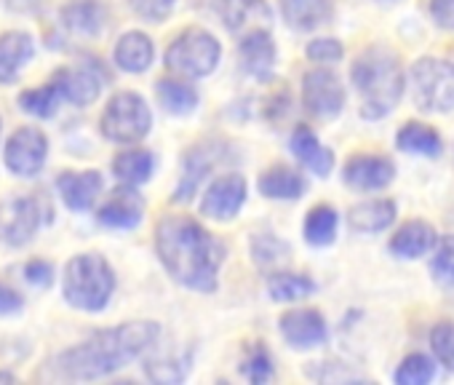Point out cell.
Here are the masks:
<instances>
[{"label": "cell", "instance_id": "obj_15", "mask_svg": "<svg viewBox=\"0 0 454 385\" xmlns=\"http://www.w3.org/2000/svg\"><path fill=\"white\" fill-rule=\"evenodd\" d=\"M281 326V334L284 340L292 345V348H313V345H321L326 340V324H324V316L313 308H300V310H289L281 316L278 321Z\"/></svg>", "mask_w": 454, "mask_h": 385}, {"label": "cell", "instance_id": "obj_43", "mask_svg": "<svg viewBox=\"0 0 454 385\" xmlns=\"http://www.w3.org/2000/svg\"><path fill=\"white\" fill-rule=\"evenodd\" d=\"M22 310V295L0 281V313H17Z\"/></svg>", "mask_w": 454, "mask_h": 385}, {"label": "cell", "instance_id": "obj_20", "mask_svg": "<svg viewBox=\"0 0 454 385\" xmlns=\"http://www.w3.org/2000/svg\"><path fill=\"white\" fill-rule=\"evenodd\" d=\"M281 12L292 30L308 33L332 20V0H281Z\"/></svg>", "mask_w": 454, "mask_h": 385}, {"label": "cell", "instance_id": "obj_14", "mask_svg": "<svg viewBox=\"0 0 454 385\" xmlns=\"http://www.w3.org/2000/svg\"><path fill=\"white\" fill-rule=\"evenodd\" d=\"M216 12L231 33L247 35L254 30H268L273 22V12L265 0H219Z\"/></svg>", "mask_w": 454, "mask_h": 385}, {"label": "cell", "instance_id": "obj_24", "mask_svg": "<svg viewBox=\"0 0 454 385\" xmlns=\"http://www.w3.org/2000/svg\"><path fill=\"white\" fill-rule=\"evenodd\" d=\"M433 244H435V231L427 223L414 220V223H406V225L398 228V233L390 239V252L395 257H409L411 260V257L427 255L433 249Z\"/></svg>", "mask_w": 454, "mask_h": 385}, {"label": "cell", "instance_id": "obj_39", "mask_svg": "<svg viewBox=\"0 0 454 385\" xmlns=\"http://www.w3.org/2000/svg\"><path fill=\"white\" fill-rule=\"evenodd\" d=\"M129 4H131V9L142 20H147V22H163L171 14L176 0H129Z\"/></svg>", "mask_w": 454, "mask_h": 385}, {"label": "cell", "instance_id": "obj_8", "mask_svg": "<svg viewBox=\"0 0 454 385\" xmlns=\"http://www.w3.org/2000/svg\"><path fill=\"white\" fill-rule=\"evenodd\" d=\"M41 228V204L33 196H17L0 201V241L9 247H25Z\"/></svg>", "mask_w": 454, "mask_h": 385}, {"label": "cell", "instance_id": "obj_13", "mask_svg": "<svg viewBox=\"0 0 454 385\" xmlns=\"http://www.w3.org/2000/svg\"><path fill=\"white\" fill-rule=\"evenodd\" d=\"M142 215H145V199L134 190V185H123L110 192L107 201L97 212V220L115 231H131L142 223Z\"/></svg>", "mask_w": 454, "mask_h": 385}, {"label": "cell", "instance_id": "obj_25", "mask_svg": "<svg viewBox=\"0 0 454 385\" xmlns=\"http://www.w3.org/2000/svg\"><path fill=\"white\" fill-rule=\"evenodd\" d=\"M393 220H395V204L387 201V199H377V201L358 204L348 215V225L353 231H358V233H380Z\"/></svg>", "mask_w": 454, "mask_h": 385}, {"label": "cell", "instance_id": "obj_30", "mask_svg": "<svg viewBox=\"0 0 454 385\" xmlns=\"http://www.w3.org/2000/svg\"><path fill=\"white\" fill-rule=\"evenodd\" d=\"M337 212L326 204H318L308 212L305 217V239L313 247H329L337 236Z\"/></svg>", "mask_w": 454, "mask_h": 385}, {"label": "cell", "instance_id": "obj_23", "mask_svg": "<svg viewBox=\"0 0 454 385\" xmlns=\"http://www.w3.org/2000/svg\"><path fill=\"white\" fill-rule=\"evenodd\" d=\"M155 49L145 33H126L115 46V65L126 73H145L153 65Z\"/></svg>", "mask_w": 454, "mask_h": 385}, {"label": "cell", "instance_id": "obj_10", "mask_svg": "<svg viewBox=\"0 0 454 385\" xmlns=\"http://www.w3.org/2000/svg\"><path fill=\"white\" fill-rule=\"evenodd\" d=\"M49 155V139L41 129L25 126L6 145V166L17 177H35Z\"/></svg>", "mask_w": 454, "mask_h": 385}, {"label": "cell", "instance_id": "obj_32", "mask_svg": "<svg viewBox=\"0 0 454 385\" xmlns=\"http://www.w3.org/2000/svg\"><path fill=\"white\" fill-rule=\"evenodd\" d=\"M313 281L308 276H297V273H276L268 281V292L276 302H294L302 300L313 292Z\"/></svg>", "mask_w": 454, "mask_h": 385}, {"label": "cell", "instance_id": "obj_9", "mask_svg": "<svg viewBox=\"0 0 454 385\" xmlns=\"http://www.w3.org/2000/svg\"><path fill=\"white\" fill-rule=\"evenodd\" d=\"M302 102L321 121L337 118L345 107V86L332 70H310L302 81Z\"/></svg>", "mask_w": 454, "mask_h": 385}, {"label": "cell", "instance_id": "obj_5", "mask_svg": "<svg viewBox=\"0 0 454 385\" xmlns=\"http://www.w3.org/2000/svg\"><path fill=\"white\" fill-rule=\"evenodd\" d=\"M219 57H222V49L211 33H206L203 28H187L171 41L166 51V65L176 75L203 78L216 70Z\"/></svg>", "mask_w": 454, "mask_h": 385}, {"label": "cell", "instance_id": "obj_28", "mask_svg": "<svg viewBox=\"0 0 454 385\" xmlns=\"http://www.w3.org/2000/svg\"><path fill=\"white\" fill-rule=\"evenodd\" d=\"M62 20L73 33L97 35L105 28V9L97 4V0H75L73 6L65 9Z\"/></svg>", "mask_w": 454, "mask_h": 385}, {"label": "cell", "instance_id": "obj_26", "mask_svg": "<svg viewBox=\"0 0 454 385\" xmlns=\"http://www.w3.org/2000/svg\"><path fill=\"white\" fill-rule=\"evenodd\" d=\"M398 147L406 150V153H417V155H427V158H438L441 150H443V142L441 137L425 126V123H417V121H409L401 126L398 137H395Z\"/></svg>", "mask_w": 454, "mask_h": 385}, {"label": "cell", "instance_id": "obj_35", "mask_svg": "<svg viewBox=\"0 0 454 385\" xmlns=\"http://www.w3.org/2000/svg\"><path fill=\"white\" fill-rule=\"evenodd\" d=\"M435 377V366L427 356L422 353H411L403 358V364L395 372V382L398 385H425Z\"/></svg>", "mask_w": 454, "mask_h": 385}, {"label": "cell", "instance_id": "obj_37", "mask_svg": "<svg viewBox=\"0 0 454 385\" xmlns=\"http://www.w3.org/2000/svg\"><path fill=\"white\" fill-rule=\"evenodd\" d=\"M430 348H433L435 358L449 372H454V324L451 321H441V324L433 326V332H430Z\"/></svg>", "mask_w": 454, "mask_h": 385}, {"label": "cell", "instance_id": "obj_2", "mask_svg": "<svg viewBox=\"0 0 454 385\" xmlns=\"http://www.w3.org/2000/svg\"><path fill=\"white\" fill-rule=\"evenodd\" d=\"M160 329L155 321H129L123 326L102 329L81 345L57 356L54 369L65 380H97L123 369L129 361L155 345Z\"/></svg>", "mask_w": 454, "mask_h": 385}, {"label": "cell", "instance_id": "obj_11", "mask_svg": "<svg viewBox=\"0 0 454 385\" xmlns=\"http://www.w3.org/2000/svg\"><path fill=\"white\" fill-rule=\"evenodd\" d=\"M247 201V179L241 174H224L211 182L200 201V215L211 220H233Z\"/></svg>", "mask_w": 454, "mask_h": 385}, {"label": "cell", "instance_id": "obj_16", "mask_svg": "<svg viewBox=\"0 0 454 385\" xmlns=\"http://www.w3.org/2000/svg\"><path fill=\"white\" fill-rule=\"evenodd\" d=\"M393 163L382 155H353L345 163L342 179L356 190H382L393 182Z\"/></svg>", "mask_w": 454, "mask_h": 385}, {"label": "cell", "instance_id": "obj_1", "mask_svg": "<svg viewBox=\"0 0 454 385\" xmlns=\"http://www.w3.org/2000/svg\"><path fill=\"white\" fill-rule=\"evenodd\" d=\"M155 249L174 281L195 292H211L224 260V244L200 223L184 215H168L155 228Z\"/></svg>", "mask_w": 454, "mask_h": 385}, {"label": "cell", "instance_id": "obj_33", "mask_svg": "<svg viewBox=\"0 0 454 385\" xmlns=\"http://www.w3.org/2000/svg\"><path fill=\"white\" fill-rule=\"evenodd\" d=\"M208 171V161L203 158L200 150H192L187 158H184V171H182V179H179V187L174 192V201H190L192 192L198 190L200 179L206 177Z\"/></svg>", "mask_w": 454, "mask_h": 385}, {"label": "cell", "instance_id": "obj_19", "mask_svg": "<svg viewBox=\"0 0 454 385\" xmlns=\"http://www.w3.org/2000/svg\"><path fill=\"white\" fill-rule=\"evenodd\" d=\"M35 46L27 33L0 35V83H12L20 78L22 67L33 59Z\"/></svg>", "mask_w": 454, "mask_h": 385}, {"label": "cell", "instance_id": "obj_42", "mask_svg": "<svg viewBox=\"0 0 454 385\" xmlns=\"http://www.w3.org/2000/svg\"><path fill=\"white\" fill-rule=\"evenodd\" d=\"M25 276L35 287H49L51 279H54V268L49 263H43V260H33V263L25 265Z\"/></svg>", "mask_w": 454, "mask_h": 385}, {"label": "cell", "instance_id": "obj_12", "mask_svg": "<svg viewBox=\"0 0 454 385\" xmlns=\"http://www.w3.org/2000/svg\"><path fill=\"white\" fill-rule=\"evenodd\" d=\"M51 81L59 86V91L67 102L86 107L99 97L105 75L97 62H86V65H75V67H62Z\"/></svg>", "mask_w": 454, "mask_h": 385}, {"label": "cell", "instance_id": "obj_38", "mask_svg": "<svg viewBox=\"0 0 454 385\" xmlns=\"http://www.w3.org/2000/svg\"><path fill=\"white\" fill-rule=\"evenodd\" d=\"M433 276L446 284V287H454V236H443L435 255H433Z\"/></svg>", "mask_w": 454, "mask_h": 385}, {"label": "cell", "instance_id": "obj_29", "mask_svg": "<svg viewBox=\"0 0 454 385\" xmlns=\"http://www.w3.org/2000/svg\"><path fill=\"white\" fill-rule=\"evenodd\" d=\"M158 102L171 113V115H190L198 105V91L182 81H158Z\"/></svg>", "mask_w": 454, "mask_h": 385}, {"label": "cell", "instance_id": "obj_41", "mask_svg": "<svg viewBox=\"0 0 454 385\" xmlns=\"http://www.w3.org/2000/svg\"><path fill=\"white\" fill-rule=\"evenodd\" d=\"M430 17L438 28L454 30V0H430Z\"/></svg>", "mask_w": 454, "mask_h": 385}, {"label": "cell", "instance_id": "obj_6", "mask_svg": "<svg viewBox=\"0 0 454 385\" xmlns=\"http://www.w3.org/2000/svg\"><path fill=\"white\" fill-rule=\"evenodd\" d=\"M411 99L419 110L451 113L454 110V62L419 59L411 67Z\"/></svg>", "mask_w": 454, "mask_h": 385}, {"label": "cell", "instance_id": "obj_22", "mask_svg": "<svg viewBox=\"0 0 454 385\" xmlns=\"http://www.w3.org/2000/svg\"><path fill=\"white\" fill-rule=\"evenodd\" d=\"M260 192L265 199H281V201H294L300 199L308 182L300 171L289 169V166H270L262 177H260Z\"/></svg>", "mask_w": 454, "mask_h": 385}, {"label": "cell", "instance_id": "obj_34", "mask_svg": "<svg viewBox=\"0 0 454 385\" xmlns=\"http://www.w3.org/2000/svg\"><path fill=\"white\" fill-rule=\"evenodd\" d=\"M241 372L254 385H262V382L273 380V358H270V353H268V348L262 342H254V345L247 348Z\"/></svg>", "mask_w": 454, "mask_h": 385}, {"label": "cell", "instance_id": "obj_44", "mask_svg": "<svg viewBox=\"0 0 454 385\" xmlns=\"http://www.w3.org/2000/svg\"><path fill=\"white\" fill-rule=\"evenodd\" d=\"M0 382H17L14 372H0Z\"/></svg>", "mask_w": 454, "mask_h": 385}, {"label": "cell", "instance_id": "obj_40", "mask_svg": "<svg viewBox=\"0 0 454 385\" xmlns=\"http://www.w3.org/2000/svg\"><path fill=\"white\" fill-rule=\"evenodd\" d=\"M342 54H345V51H342V43L334 41V38H321V41H313V43L308 46V57H310L313 62H324V65L342 59Z\"/></svg>", "mask_w": 454, "mask_h": 385}, {"label": "cell", "instance_id": "obj_27", "mask_svg": "<svg viewBox=\"0 0 454 385\" xmlns=\"http://www.w3.org/2000/svg\"><path fill=\"white\" fill-rule=\"evenodd\" d=\"M155 158L150 150H123L113 161V171L126 185H142L153 177Z\"/></svg>", "mask_w": 454, "mask_h": 385}, {"label": "cell", "instance_id": "obj_3", "mask_svg": "<svg viewBox=\"0 0 454 385\" xmlns=\"http://www.w3.org/2000/svg\"><path fill=\"white\" fill-rule=\"evenodd\" d=\"M353 83L361 94V115L377 121L387 115L403 94V67L390 49L372 46L353 65Z\"/></svg>", "mask_w": 454, "mask_h": 385}, {"label": "cell", "instance_id": "obj_31", "mask_svg": "<svg viewBox=\"0 0 454 385\" xmlns=\"http://www.w3.org/2000/svg\"><path fill=\"white\" fill-rule=\"evenodd\" d=\"M59 99H65V97H62L59 86L51 81V83H46V86H41V89L22 91V94H20V107H22L27 115L51 118V115L57 113V107H59Z\"/></svg>", "mask_w": 454, "mask_h": 385}, {"label": "cell", "instance_id": "obj_7", "mask_svg": "<svg viewBox=\"0 0 454 385\" xmlns=\"http://www.w3.org/2000/svg\"><path fill=\"white\" fill-rule=\"evenodd\" d=\"M150 126H153L150 107L134 91L115 94L102 113V134L118 145H131V142L145 139Z\"/></svg>", "mask_w": 454, "mask_h": 385}, {"label": "cell", "instance_id": "obj_18", "mask_svg": "<svg viewBox=\"0 0 454 385\" xmlns=\"http://www.w3.org/2000/svg\"><path fill=\"white\" fill-rule=\"evenodd\" d=\"M241 62L254 78H268L276 65V43L268 30L241 35Z\"/></svg>", "mask_w": 454, "mask_h": 385}, {"label": "cell", "instance_id": "obj_36", "mask_svg": "<svg viewBox=\"0 0 454 385\" xmlns=\"http://www.w3.org/2000/svg\"><path fill=\"white\" fill-rule=\"evenodd\" d=\"M252 255H254L257 265L270 268V265H281V263H286L292 252H289V247H286L284 241H278L276 236H270V233H260V236H254V241H252Z\"/></svg>", "mask_w": 454, "mask_h": 385}, {"label": "cell", "instance_id": "obj_21", "mask_svg": "<svg viewBox=\"0 0 454 385\" xmlns=\"http://www.w3.org/2000/svg\"><path fill=\"white\" fill-rule=\"evenodd\" d=\"M292 150H294L297 161H300L305 169H310V171L318 174V177H329V171H332V166H334V155H332V150H326V147L318 142V137H316L308 126H300V129L292 134Z\"/></svg>", "mask_w": 454, "mask_h": 385}, {"label": "cell", "instance_id": "obj_4", "mask_svg": "<svg viewBox=\"0 0 454 385\" xmlns=\"http://www.w3.org/2000/svg\"><path fill=\"white\" fill-rule=\"evenodd\" d=\"M113 289H115V273L105 257L78 255L67 263L62 292L73 308L97 313L110 302Z\"/></svg>", "mask_w": 454, "mask_h": 385}, {"label": "cell", "instance_id": "obj_17", "mask_svg": "<svg viewBox=\"0 0 454 385\" xmlns=\"http://www.w3.org/2000/svg\"><path fill=\"white\" fill-rule=\"evenodd\" d=\"M57 187L62 201L73 212H86L94 207L99 190H102V174L99 171H65L57 177Z\"/></svg>", "mask_w": 454, "mask_h": 385}]
</instances>
